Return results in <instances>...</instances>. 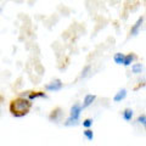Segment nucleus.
<instances>
[{
    "label": "nucleus",
    "instance_id": "1",
    "mask_svg": "<svg viewBox=\"0 0 146 146\" xmlns=\"http://www.w3.org/2000/svg\"><path fill=\"white\" fill-rule=\"evenodd\" d=\"M32 108V102L26 98H16L10 102V110L11 115L13 117H23L28 115V112Z\"/></svg>",
    "mask_w": 146,
    "mask_h": 146
},
{
    "label": "nucleus",
    "instance_id": "2",
    "mask_svg": "<svg viewBox=\"0 0 146 146\" xmlns=\"http://www.w3.org/2000/svg\"><path fill=\"white\" fill-rule=\"evenodd\" d=\"M80 112H82V106L79 104H74L73 106L71 107V111H70V118H72L73 121H79V117H80Z\"/></svg>",
    "mask_w": 146,
    "mask_h": 146
},
{
    "label": "nucleus",
    "instance_id": "3",
    "mask_svg": "<svg viewBox=\"0 0 146 146\" xmlns=\"http://www.w3.org/2000/svg\"><path fill=\"white\" fill-rule=\"evenodd\" d=\"M62 86H63V83L60 79H55L51 82V83L45 85V89L48 91H58V90L62 89Z\"/></svg>",
    "mask_w": 146,
    "mask_h": 146
},
{
    "label": "nucleus",
    "instance_id": "4",
    "mask_svg": "<svg viewBox=\"0 0 146 146\" xmlns=\"http://www.w3.org/2000/svg\"><path fill=\"white\" fill-rule=\"evenodd\" d=\"M143 22H144V17L141 16L138 18V21L134 23V26L131 27V29H130V34L131 35H136L139 33V29L141 28V26H143Z\"/></svg>",
    "mask_w": 146,
    "mask_h": 146
},
{
    "label": "nucleus",
    "instance_id": "5",
    "mask_svg": "<svg viewBox=\"0 0 146 146\" xmlns=\"http://www.w3.org/2000/svg\"><path fill=\"white\" fill-rule=\"evenodd\" d=\"M95 99H96V96H95V95H93V94H88V95H85L84 101H83L84 104H83V107H82V108H85V107L90 106V105L95 101Z\"/></svg>",
    "mask_w": 146,
    "mask_h": 146
},
{
    "label": "nucleus",
    "instance_id": "6",
    "mask_svg": "<svg viewBox=\"0 0 146 146\" xmlns=\"http://www.w3.org/2000/svg\"><path fill=\"white\" fill-rule=\"evenodd\" d=\"M125 96H127V90L125 89H121L115 95V96H113V101H115V102H119V101H122L123 99H125Z\"/></svg>",
    "mask_w": 146,
    "mask_h": 146
},
{
    "label": "nucleus",
    "instance_id": "7",
    "mask_svg": "<svg viewBox=\"0 0 146 146\" xmlns=\"http://www.w3.org/2000/svg\"><path fill=\"white\" fill-rule=\"evenodd\" d=\"M60 116H61V108L57 107V108H55V110H52V111H51V113H50V116H49V119L56 122Z\"/></svg>",
    "mask_w": 146,
    "mask_h": 146
},
{
    "label": "nucleus",
    "instance_id": "8",
    "mask_svg": "<svg viewBox=\"0 0 146 146\" xmlns=\"http://www.w3.org/2000/svg\"><path fill=\"white\" fill-rule=\"evenodd\" d=\"M133 115H134V112H133V110L131 108H125L124 111L122 112V117H123V119H125V121H131V118H133Z\"/></svg>",
    "mask_w": 146,
    "mask_h": 146
},
{
    "label": "nucleus",
    "instance_id": "9",
    "mask_svg": "<svg viewBox=\"0 0 146 146\" xmlns=\"http://www.w3.org/2000/svg\"><path fill=\"white\" fill-rule=\"evenodd\" d=\"M135 55L134 54H128L127 56H124V61H123V65L124 66H130L131 62H133L135 60Z\"/></svg>",
    "mask_w": 146,
    "mask_h": 146
},
{
    "label": "nucleus",
    "instance_id": "10",
    "mask_svg": "<svg viewBox=\"0 0 146 146\" xmlns=\"http://www.w3.org/2000/svg\"><path fill=\"white\" fill-rule=\"evenodd\" d=\"M27 96H28V100L31 101V100H33V99H36V98H45L46 95H45L44 93H42V91H34V93H28L27 94Z\"/></svg>",
    "mask_w": 146,
    "mask_h": 146
},
{
    "label": "nucleus",
    "instance_id": "11",
    "mask_svg": "<svg viewBox=\"0 0 146 146\" xmlns=\"http://www.w3.org/2000/svg\"><path fill=\"white\" fill-rule=\"evenodd\" d=\"M113 60H115V62L117 63V65H122L123 61H124V55H123L122 52H117L115 55V57H113Z\"/></svg>",
    "mask_w": 146,
    "mask_h": 146
},
{
    "label": "nucleus",
    "instance_id": "12",
    "mask_svg": "<svg viewBox=\"0 0 146 146\" xmlns=\"http://www.w3.org/2000/svg\"><path fill=\"white\" fill-rule=\"evenodd\" d=\"M131 71H133V73H135V74L141 73V71H143V66H141V63H134V65L131 66Z\"/></svg>",
    "mask_w": 146,
    "mask_h": 146
},
{
    "label": "nucleus",
    "instance_id": "13",
    "mask_svg": "<svg viewBox=\"0 0 146 146\" xmlns=\"http://www.w3.org/2000/svg\"><path fill=\"white\" fill-rule=\"evenodd\" d=\"M84 136L88 140H90V141H93V139H94V133H93V130H90V129H85L84 130Z\"/></svg>",
    "mask_w": 146,
    "mask_h": 146
},
{
    "label": "nucleus",
    "instance_id": "14",
    "mask_svg": "<svg viewBox=\"0 0 146 146\" xmlns=\"http://www.w3.org/2000/svg\"><path fill=\"white\" fill-rule=\"evenodd\" d=\"M91 125H93V119H90V118H86V119L83 121V127L86 128V129H89Z\"/></svg>",
    "mask_w": 146,
    "mask_h": 146
},
{
    "label": "nucleus",
    "instance_id": "15",
    "mask_svg": "<svg viewBox=\"0 0 146 146\" xmlns=\"http://www.w3.org/2000/svg\"><path fill=\"white\" fill-rule=\"evenodd\" d=\"M77 124H78V122H77V121H73L72 119V118H68V119L65 122V125H77Z\"/></svg>",
    "mask_w": 146,
    "mask_h": 146
},
{
    "label": "nucleus",
    "instance_id": "16",
    "mask_svg": "<svg viewBox=\"0 0 146 146\" xmlns=\"http://www.w3.org/2000/svg\"><path fill=\"white\" fill-rule=\"evenodd\" d=\"M138 122L140 123V124L145 125V124H146V116H145V115H141V116H139V117H138Z\"/></svg>",
    "mask_w": 146,
    "mask_h": 146
},
{
    "label": "nucleus",
    "instance_id": "17",
    "mask_svg": "<svg viewBox=\"0 0 146 146\" xmlns=\"http://www.w3.org/2000/svg\"><path fill=\"white\" fill-rule=\"evenodd\" d=\"M90 68H91V67H90L89 65L84 67V70L82 71V78H84V77H86V74H88V72L90 71Z\"/></svg>",
    "mask_w": 146,
    "mask_h": 146
},
{
    "label": "nucleus",
    "instance_id": "18",
    "mask_svg": "<svg viewBox=\"0 0 146 146\" xmlns=\"http://www.w3.org/2000/svg\"><path fill=\"white\" fill-rule=\"evenodd\" d=\"M1 100H3V98H1V96H0V102H1Z\"/></svg>",
    "mask_w": 146,
    "mask_h": 146
},
{
    "label": "nucleus",
    "instance_id": "19",
    "mask_svg": "<svg viewBox=\"0 0 146 146\" xmlns=\"http://www.w3.org/2000/svg\"><path fill=\"white\" fill-rule=\"evenodd\" d=\"M0 12H1V7H0Z\"/></svg>",
    "mask_w": 146,
    "mask_h": 146
}]
</instances>
